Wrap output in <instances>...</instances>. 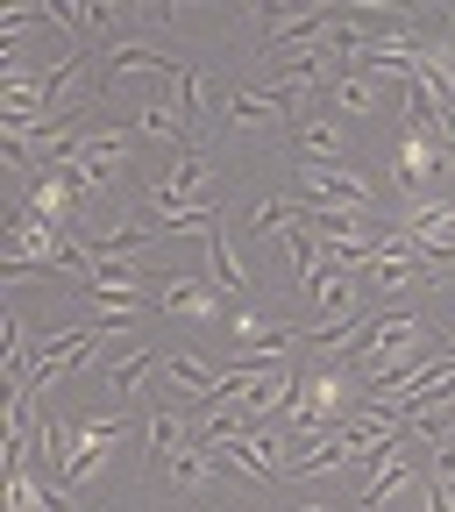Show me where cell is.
<instances>
[{"mask_svg":"<svg viewBox=\"0 0 455 512\" xmlns=\"http://www.w3.org/2000/svg\"><path fill=\"white\" fill-rule=\"evenodd\" d=\"M292 185L306 207H335V214H363L377 221V185L349 164H292Z\"/></svg>","mask_w":455,"mask_h":512,"instance_id":"1","label":"cell"},{"mask_svg":"<svg viewBox=\"0 0 455 512\" xmlns=\"http://www.w3.org/2000/svg\"><path fill=\"white\" fill-rule=\"evenodd\" d=\"M285 150H292V164H349V136L335 114H299L285 128Z\"/></svg>","mask_w":455,"mask_h":512,"instance_id":"2","label":"cell"},{"mask_svg":"<svg viewBox=\"0 0 455 512\" xmlns=\"http://www.w3.org/2000/svg\"><path fill=\"white\" fill-rule=\"evenodd\" d=\"M100 64H107V79H100V100L128 79V72H150V79H185V64L171 57V50H157V43H107L100 50Z\"/></svg>","mask_w":455,"mask_h":512,"instance_id":"3","label":"cell"},{"mask_svg":"<svg viewBox=\"0 0 455 512\" xmlns=\"http://www.w3.org/2000/svg\"><path fill=\"white\" fill-rule=\"evenodd\" d=\"M128 128H136V143H157V150H192V121H185V107H171V100H143V107H128Z\"/></svg>","mask_w":455,"mask_h":512,"instance_id":"4","label":"cell"},{"mask_svg":"<svg viewBox=\"0 0 455 512\" xmlns=\"http://www.w3.org/2000/svg\"><path fill=\"white\" fill-rule=\"evenodd\" d=\"M100 377H107V399H114V406H121V399H143V384H150V377H164V356L136 342V349H121Z\"/></svg>","mask_w":455,"mask_h":512,"instance_id":"5","label":"cell"},{"mask_svg":"<svg viewBox=\"0 0 455 512\" xmlns=\"http://www.w3.org/2000/svg\"><path fill=\"white\" fill-rule=\"evenodd\" d=\"M320 100H328L335 114H349V121H363V114H377V107H384V86H377L370 72H349V64H342V72H335V86L320 93Z\"/></svg>","mask_w":455,"mask_h":512,"instance_id":"6","label":"cell"},{"mask_svg":"<svg viewBox=\"0 0 455 512\" xmlns=\"http://www.w3.org/2000/svg\"><path fill=\"white\" fill-rule=\"evenodd\" d=\"M413 477H420V456H413V441H406V448H399V456H392V463H384V470H377V477L363 484V498H356V512H377V505H392V498H399V491H406Z\"/></svg>","mask_w":455,"mask_h":512,"instance_id":"7","label":"cell"},{"mask_svg":"<svg viewBox=\"0 0 455 512\" xmlns=\"http://www.w3.org/2000/svg\"><path fill=\"white\" fill-rule=\"evenodd\" d=\"M207 278H214V292H249V264H242V249L221 228L207 235Z\"/></svg>","mask_w":455,"mask_h":512,"instance_id":"8","label":"cell"},{"mask_svg":"<svg viewBox=\"0 0 455 512\" xmlns=\"http://www.w3.org/2000/svg\"><path fill=\"white\" fill-rule=\"evenodd\" d=\"M164 477H171V491H207V484L221 477V456H214V448H200V441H192L185 456H171V463H164Z\"/></svg>","mask_w":455,"mask_h":512,"instance_id":"9","label":"cell"},{"mask_svg":"<svg viewBox=\"0 0 455 512\" xmlns=\"http://www.w3.org/2000/svg\"><path fill=\"white\" fill-rule=\"evenodd\" d=\"M157 306H164V313H214L221 292H214V278H164Z\"/></svg>","mask_w":455,"mask_h":512,"instance_id":"10","label":"cell"},{"mask_svg":"<svg viewBox=\"0 0 455 512\" xmlns=\"http://www.w3.org/2000/svg\"><path fill=\"white\" fill-rule=\"evenodd\" d=\"M107 463H114V448H107V441H79V448H72V463H64V491H86Z\"/></svg>","mask_w":455,"mask_h":512,"instance_id":"11","label":"cell"},{"mask_svg":"<svg viewBox=\"0 0 455 512\" xmlns=\"http://www.w3.org/2000/svg\"><path fill=\"white\" fill-rule=\"evenodd\" d=\"M228 121L235 128H264V121H285L271 107V93H249V86H228Z\"/></svg>","mask_w":455,"mask_h":512,"instance_id":"12","label":"cell"},{"mask_svg":"<svg viewBox=\"0 0 455 512\" xmlns=\"http://www.w3.org/2000/svg\"><path fill=\"white\" fill-rule=\"evenodd\" d=\"M214 79H207V64H185V79H178V107H185V121H200V114H214Z\"/></svg>","mask_w":455,"mask_h":512,"instance_id":"13","label":"cell"},{"mask_svg":"<svg viewBox=\"0 0 455 512\" xmlns=\"http://www.w3.org/2000/svg\"><path fill=\"white\" fill-rule=\"evenodd\" d=\"M434 157H441V143H427V136H413V128H406V143H399V178H406V185H427V178H434Z\"/></svg>","mask_w":455,"mask_h":512,"instance_id":"14","label":"cell"},{"mask_svg":"<svg viewBox=\"0 0 455 512\" xmlns=\"http://www.w3.org/2000/svg\"><path fill=\"white\" fill-rule=\"evenodd\" d=\"M72 427H79V441H107V448H114V441L128 434V413H121V406H100V413H79Z\"/></svg>","mask_w":455,"mask_h":512,"instance_id":"15","label":"cell"},{"mask_svg":"<svg viewBox=\"0 0 455 512\" xmlns=\"http://www.w3.org/2000/svg\"><path fill=\"white\" fill-rule=\"evenodd\" d=\"M299 512H335V505H299Z\"/></svg>","mask_w":455,"mask_h":512,"instance_id":"16","label":"cell"}]
</instances>
